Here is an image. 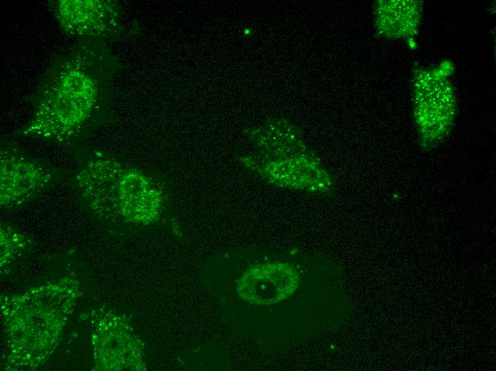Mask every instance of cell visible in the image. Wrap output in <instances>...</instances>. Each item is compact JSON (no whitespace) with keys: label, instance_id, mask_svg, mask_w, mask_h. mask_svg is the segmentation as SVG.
<instances>
[{"label":"cell","instance_id":"obj_1","mask_svg":"<svg viewBox=\"0 0 496 371\" xmlns=\"http://www.w3.org/2000/svg\"><path fill=\"white\" fill-rule=\"evenodd\" d=\"M116 66L107 41L78 40L46 71L29 98L31 116L17 135L64 146L77 142L102 123Z\"/></svg>","mask_w":496,"mask_h":371},{"label":"cell","instance_id":"obj_2","mask_svg":"<svg viewBox=\"0 0 496 371\" xmlns=\"http://www.w3.org/2000/svg\"><path fill=\"white\" fill-rule=\"evenodd\" d=\"M77 187L100 217L147 225L157 221L167 201V190L157 177L93 151L76 176Z\"/></svg>","mask_w":496,"mask_h":371},{"label":"cell","instance_id":"obj_3","mask_svg":"<svg viewBox=\"0 0 496 371\" xmlns=\"http://www.w3.org/2000/svg\"><path fill=\"white\" fill-rule=\"evenodd\" d=\"M442 71H420L415 82L413 118L420 147L435 148L450 133L456 116V101Z\"/></svg>","mask_w":496,"mask_h":371},{"label":"cell","instance_id":"obj_4","mask_svg":"<svg viewBox=\"0 0 496 371\" xmlns=\"http://www.w3.org/2000/svg\"><path fill=\"white\" fill-rule=\"evenodd\" d=\"M54 170L43 160L27 156L14 142L1 146L0 200L3 208L21 206L45 191Z\"/></svg>","mask_w":496,"mask_h":371},{"label":"cell","instance_id":"obj_5","mask_svg":"<svg viewBox=\"0 0 496 371\" xmlns=\"http://www.w3.org/2000/svg\"><path fill=\"white\" fill-rule=\"evenodd\" d=\"M48 6L68 36L107 41L117 32L118 14L113 1L51 0Z\"/></svg>","mask_w":496,"mask_h":371},{"label":"cell","instance_id":"obj_6","mask_svg":"<svg viewBox=\"0 0 496 371\" xmlns=\"http://www.w3.org/2000/svg\"><path fill=\"white\" fill-rule=\"evenodd\" d=\"M300 283L296 268L287 263L273 262L250 265L237 282V292L254 305L279 303L297 290Z\"/></svg>","mask_w":496,"mask_h":371},{"label":"cell","instance_id":"obj_7","mask_svg":"<svg viewBox=\"0 0 496 371\" xmlns=\"http://www.w3.org/2000/svg\"><path fill=\"white\" fill-rule=\"evenodd\" d=\"M381 14L386 33L394 38L413 35L420 20L422 6L416 1H391L385 4Z\"/></svg>","mask_w":496,"mask_h":371}]
</instances>
